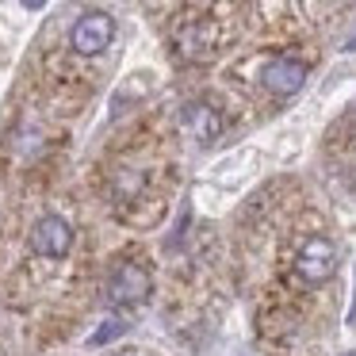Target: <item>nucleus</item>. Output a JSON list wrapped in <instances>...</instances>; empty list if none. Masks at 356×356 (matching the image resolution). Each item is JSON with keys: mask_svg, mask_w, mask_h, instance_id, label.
<instances>
[{"mask_svg": "<svg viewBox=\"0 0 356 356\" xmlns=\"http://www.w3.org/2000/svg\"><path fill=\"white\" fill-rule=\"evenodd\" d=\"M222 42H226V31H222V19H215V12L180 19L177 31H172V47L184 62H211L222 50Z\"/></svg>", "mask_w": 356, "mask_h": 356, "instance_id": "f257e3e1", "label": "nucleus"}, {"mask_svg": "<svg viewBox=\"0 0 356 356\" xmlns=\"http://www.w3.org/2000/svg\"><path fill=\"white\" fill-rule=\"evenodd\" d=\"M337 272V245H333L325 234H310L299 241L291 257V276L299 287H318Z\"/></svg>", "mask_w": 356, "mask_h": 356, "instance_id": "f03ea898", "label": "nucleus"}, {"mask_svg": "<svg viewBox=\"0 0 356 356\" xmlns=\"http://www.w3.org/2000/svg\"><path fill=\"white\" fill-rule=\"evenodd\" d=\"M149 287H154V280H149L146 264L134 261V257H119V261L108 268L104 291H108L111 307H142V302L149 299Z\"/></svg>", "mask_w": 356, "mask_h": 356, "instance_id": "7ed1b4c3", "label": "nucleus"}, {"mask_svg": "<svg viewBox=\"0 0 356 356\" xmlns=\"http://www.w3.org/2000/svg\"><path fill=\"white\" fill-rule=\"evenodd\" d=\"M111 39H115V19H111L108 12H100V8L85 12L70 31V47L77 50V54H88V58L104 54V50L111 47Z\"/></svg>", "mask_w": 356, "mask_h": 356, "instance_id": "20e7f679", "label": "nucleus"}, {"mask_svg": "<svg viewBox=\"0 0 356 356\" xmlns=\"http://www.w3.org/2000/svg\"><path fill=\"white\" fill-rule=\"evenodd\" d=\"M302 81H307V62L287 58V54L264 62V70H261V85L268 88L272 96H295L302 88Z\"/></svg>", "mask_w": 356, "mask_h": 356, "instance_id": "39448f33", "label": "nucleus"}, {"mask_svg": "<svg viewBox=\"0 0 356 356\" xmlns=\"http://www.w3.org/2000/svg\"><path fill=\"white\" fill-rule=\"evenodd\" d=\"M27 245H31L35 257H65L70 245H73V226L65 222V218H58V215H47V218L35 222Z\"/></svg>", "mask_w": 356, "mask_h": 356, "instance_id": "423d86ee", "label": "nucleus"}, {"mask_svg": "<svg viewBox=\"0 0 356 356\" xmlns=\"http://www.w3.org/2000/svg\"><path fill=\"white\" fill-rule=\"evenodd\" d=\"M184 123H188V131H192V138L195 142H215L218 138V131H222V115H218L211 104H192L188 108V115H184Z\"/></svg>", "mask_w": 356, "mask_h": 356, "instance_id": "0eeeda50", "label": "nucleus"}, {"mask_svg": "<svg viewBox=\"0 0 356 356\" xmlns=\"http://www.w3.org/2000/svg\"><path fill=\"white\" fill-rule=\"evenodd\" d=\"M123 330H127V325L119 322V318H111V322H104V330H96V333H92V341H88V345H108V341H111V337H119Z\"/></svg>", "mask_w": 356, "mask_h": 356, "instance_id": "6e6552de", "label": "nucleus"}, {"mask_svg": "<svg viewBox=\"0 0 356 356\" xmlns=\"http://www.w3.org/2000/svg\"><path fill=\"white\" fill-rule=\"evenodd\" d=\"M348 322H356V299H353V310H348Z\"/></svg>", "mask_w": 356, "mask_h": 356, "instance_id": "1a4fd4ad", "label": "nucleus"}, {"mask_svg": "<svg viewBox=\"0 0 356 356\" xmlns=\"http://www.w3.org/2000/svg\"><path fill=\"white\" fill-rule=\"evenodd\" d=\"M345 50H356V35H353V39H348V42H345Z\"/></svg>", "mask_w": 356, "mask_h": 356, "instance_id": "9d476101", "label": "nucleus"}, {"mask_svg": "<svg viewBox=\"0 0 356 356\" xmlns=\"http://www.w3.org/2000/svg\"><path fill=\"white\" fill-rule=\"evenodd\" d=\"M131 356H146V353H131Z\"/></svg>", "mask_w": 356, "mask_h": 356, "instance_id": "9b49d317", "label": "nucleus"}]
</instances>
